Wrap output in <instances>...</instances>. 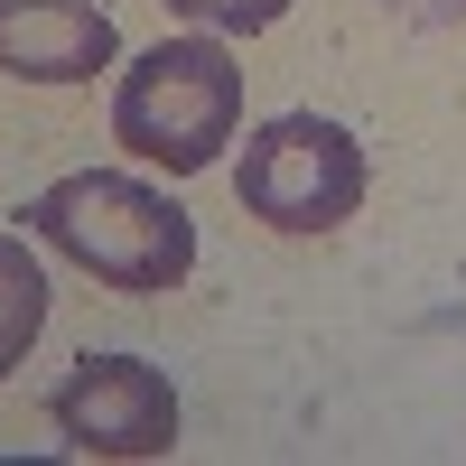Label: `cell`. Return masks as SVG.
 <instances>
[{
  "instance_id": "obj_1",
  "label": "cell",
  "mask_w": 466,
  "mask_h": 466,
  "mask_svg": "<svg viewBox=\"0 0 466 466\" xmlns=\"http://www.w3.org/2000/svg\"><path fill=\"white\" fill-rule=\"evenodd\" d=\"M28 224L47 233L75 270H94V280L122 289V299H159V289L187 280V261H197V224H187L159 187H140L122 168L56 177L47 197L28 206Z\"/></svg>"
},
{
  "instance_id": "obj_2",
  "label": "cell",
  "mask_w": 466,
  "mask_h": 466,
  "mask_svg": "<svg viewBox=\"0 0 466 466\" xmlns=\"http://www.w3.org/2000/svg\"><path fill=\"white\" fill-rule=\"evenodd\" d=\"M233 122H243V66L224 56V37H159L112 94V131L131 159L197 177L224 159Z\"/></svg>"
},
{
  "instance_id": "obj_3",
  "label": "cell",
  "mask_w": 466,
  "mask_h": 466,
  "mask_svg": "<svg viewBox=\"0 0 466 466\" xmlns=\"http://www.w3.org/2000/svg\"><path fill=\"white\" fill-rule=\"evenodd\" d=\"M233 187H243V206L270 233H336L364 206V149L327 112H280V122H261L243 140Z\"/></svg>"
},
{
  "instance_id": "obj_4",
  "label": "cell",
  "mask_w": 466,
  "mask_h": 466,
  "mask_svg": "<svg viewBox=\"0 0 466 466\" xmlns=\"http://www.w3.org/2000/svg\"><path fill=\"white\" fill-rule=\"evenodd\" d=\"M56 430L85 457H168L177 448V392L140 355H85L56 382Z\"/></svg>"
},
{
  "instance_id": "obj_5",
  "label": "cell",
  "mask_w": 466,
  "mask_h": 466,
  "mask_svg": "<svg viewBox=\"0 0 466 466\" xmlns=\"http://www.w3.org/2000/svg\"><path fill=\"white\" fill-rule=\"evenodd\" d=\"M122 56L103 0H0V75L19 85H94Z\"/></svg>"
},
{
  "instance_id": "obj_6",
  "label": "cell",
  "mask_w": 466,
  "mask_h": 466,
  "mask_svg": "<svg viewBox=\"0 0 466 466\" xmlns=\"http://www.w3.org/2000/svg\"><path fill=\"white\" fill-rule=\"evenodd\" d=\"M37 327H47V270L19 233H0V373L37 345Z\"/></svg>"
},
{
  "instance_id": "obj_7",
  "label": "cell",
  "mask_w": 466,
  "mask_h": 466,
  "mask_svg": "<svg viewBox=\"0 0 466 466\" xmlns=\"http://www.w3.org/2000/svg\"><path fill=\"white\" fill-rule=\"evenodd\" d=\"M177 19H197V28H224V37H252V28H270L289 10V0H168Z\"/></svg>"
},
{
  "instance_id": "obj_8",
  "label": "cell",
  "mask_w": 466,
  "mask_h": 466,
  "mask_svg": "<svg viewBox=\"0 0 466 466\" xmlns=\"http://www.w3.org/2000/svg\"><path fill=\"white\" fill-rule=\"evenodd\" d=\"M382 10H410V19H466V0H382Z\"/></svg>"
}]
</instances>
